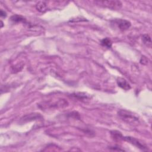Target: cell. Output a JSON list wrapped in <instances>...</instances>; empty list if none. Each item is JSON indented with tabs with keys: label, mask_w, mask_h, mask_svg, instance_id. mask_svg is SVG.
I'll list each match as a JSON object with an SVG mask.
<instances>
[{
	"label": "cell",
	"mask_w": 152,
	"mask_h": 152,
	"mask_svg": "<svg viewBox=\"0 0 152 152\" xmlns=\"http://www.w3.org/2000/svg\"><path fill=\"white\" fill-rule=\"evenodd\" d=\"M142 40L144 43V45H145L151 48V37L150 36L147 34H145L142 35Z\"/></svg>",
	"instance_id": "8fae6325"
},
{
	"label": "cell",
	"mask_w": 152,
	"mask_h": 152,
	"mask_svg": "<svg viewBox=\"0 0 152 152\" xmlns=\"http://www.w3.org/2000/svg\"><path fill=\"white\" fill-rule=\"evenodd\" d=\"M0 14H1V16L2 17H5L7 16V13H6V12H5L4 11H3L2 10H1V13H0Z\"/></svg>",
	"instance_id": "5bb4252c"
},
{
	"label": "cell",
	"mask_w": 152,
	"mask_h": 152,
	"mask_svg": "<svg viewBox=\"0 0 152 152\" xmlns=\"http://www.w3.org/2000/svg\"><path fill=\"white\" fill-rule=\"evenodd\" d=\"M149 61L148 59L145 56H142L141 59H140V63L142 65H147Z\"/></svg>",
	"instance_id": "4fadbf2b"
},
{
	"label": "cell",
	"mask_w": 152,
	"mask_h": 152,
	"mask_svg": "<svg viewBox=\"0 0 152 152\" xmlns=\"http://www.w3.org/2000/svg\"><path fill=\"white\" fill-rule=\"evenodd\" d=\"M101 45L103 47H105L106 48H110L112 47V43L111 40L109 38L106 37V38H104L102 40Z\"/></svg>",
	"instance_id": "7c38bea8"
},
{
	"label": "cell",
	"mask_w": 152,
	"mask_h": 152,
	"mask_svg": "<svg viewBox=\"0 0 152 152\" xmlns=\"http://www.w3.org/2000/svg\"><path fill=\"white\" fill-rule=\"evenodd\" d=\"M39 116H41L39 113H30L28 115H26L24 116L21 119L23 120L24 122L25 121H30L31 120H34L35 119L39 118Z\"/></svg>",
	"instance_id": "9c48e42d"
},
{
	"label": "cell",
	"mask_w": 152,
	"mask_h": 152,
	"mask_svg": "<svg viewBox=\"0 0 152 152\" xmlns=\"http://www.w3.org/2000/svg\"><path fill=\"white\" fill-rule=\"evenodd\" d=\"M94 2L96 5L111 10H119L122 6V2L119 1H96Z\"/></svg>",
	"instance_id": "3957f363"
},
{
	"label": "cell",
	"mask_w": 152,
	"mask_h": 152,
	"mask_svg": "<svg viewBox=\"0 0 152 152\" xmlns=\"http://www.w3.org/2000/svg\"><path fill=\"white\" fill-rule=\"evenodd\" d=\"M117 84L119 87L125 90H129L131 89V86L128 81L122 77H118L116 80Z\"/></svg>",
	"instance_id": "8992f818"
},
{
	"label": "cell",
	"mask_w": 152,
	"mask_h": 152,
	"mask_svg": "<svg viewBox=\"0 0 152 152\" xmlns=\"http://www.w3.org/2000/svg\"><path fill=\"white\" fill-rule=\"evenodd\" d=\"M68 105V102L65 99H61L56 101L43 102L39 104V107L43 109H54L62 108Z\"/></svg>",
	"instance_id": "6da1fadb"
},
{
	"label": "cell",
	"mask_w": 152,
	"mask_h": 152,
	"mask_svg": "<svg viewBox=\"0 0 152 152\" xmlns=\"http://www.w3.org/2000/svg\"><path fill=\"white\" fill-rule=\"evenodd\" d=\"M118 116L123 121L129 124H138L139 119L132 112L125 110L121 109L118 112Z\"/></svg>",
	"instance_id": "7a4b0ae2"
},
{
	"label": "cell",
	"mask_w": 152,
	"mask_h": 152,
	"mask_svg": "<svg viewBox=\"0 0 152 152\" xmlns=\"http://www.w3.org/2000/svg\"><path fill=\"white\" fill-rule=\"evenodd\" d=\"M36 8L40 12H45L48 10L47 4L45 1H38L36 4Z\"/></svg>",
	"instance_id": "52a82bcc"
},
{
	"label": "cell",
	"mask_w": 152,
	"mask_h": 152,
	"mask_svg": "<svg viewBox=\"0 0 152 152\" xmlns=\"http://www.w3.org/2000/svg\"><path fill=\"white\" fill-rule=\"evenodd\" d=\"M115 24H116L117 27L121 31H125L129 28L131 26L130 21L124 19H117L114 20Z\"/></svg>",
	"instance_id": "5b68a950"
},
{
	"label": "cell",
	"mask_w": 152,
	"mask_h": 152,
	"mask_svg": "<svg viewBox=\"0 0 152 152\" xmlns=\"http://www.w3.org/2000/svg\"><path fill=\"white\" fill-rule=\"evenodd\" d=\"M110 136L112 137V138L116 141H119L121 140H123V138L124 136L122 135V133L118 131H116V130H113V131H111L110 132Z\"/></svg>",
	"instance_id": "ba28073f"
},
{
	"label": "cell",
	"mask_w": 152,
	"mask_h": 152,
	"mask_svg": "<svg viewBox=\"0 0 152 152\" xmlns=\"http://www.w3.org/2000/svg\"><path fill=\"white\" fill-rule=\"evenodd\" d=\"M1 22V27H2V26H3V22L2 21Z\"/></svg>",
	"instance_id": "9a60e30c"
},
{
	"label": "cell",
	"mask_w": 152,
	"mask_h": 152,
	"mask_svg": "<svg viewBox=\"0 0 152 152\" xmlns=\"http://www.w3.org/2000/svg\"><path fill=\"white\" fill-rule=\"evenodd\" d=\"M11 20L15 23H25L26 20V18L20 15H17V14H15L13 15L11 17Z\"/></svg>",
	"instance_id": "30bf717a"
},
{
	"label": "cell",
	"mask_w": 152,
	"mask_h": 152,
	"mask_svg": "<svg viewBox=\"0 0 152 152\" xmlns=\"http://www.w3.org/2000/svg\"><path fill=\"white\" fill-rule=\"evenodd\" d=\"M123 140H125V141L131 143V144L134 145V146L137 147V148H140V150H141L142 151H147L148 150V147L144 143H143L141 140H140L136 138L129 137V136L124 137Z\"/></svg>",
	"instance_id": "277c9868"
}]
</instances>
